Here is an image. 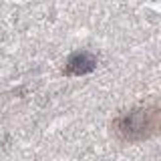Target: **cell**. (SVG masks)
<instances>
[{
    "label": "cell",
    "instance_id": "1",
    "mask_svg": "<svg viewBox=\"0 0 161 161\" xmlns=\"http://www.w3.org/2000/svg\"><path fill=\"white\" fill-rule=\"evenodd\" d=\"M115 131L127 141L145 139L161 131V107H141L117 119Z\"/></svg>",
    "mask_w": 161,
    "mask_h": 161
},
{
    "label": "cell",
    "instance_id": "2",
    "mask_svg": "<svg viewBox=\"0 0 161 161\" xmlns=\"http://www.w3.org/2000/svg\"><path fill=\"white\" fill-rule=\"evenodd\" d=\"M93 69H95V58L89 53H77L67 63L69 75H85V73H91Z\"/></svg>",
    "mask_w": 161,
    "mask_h": 161
}]
</instances>
